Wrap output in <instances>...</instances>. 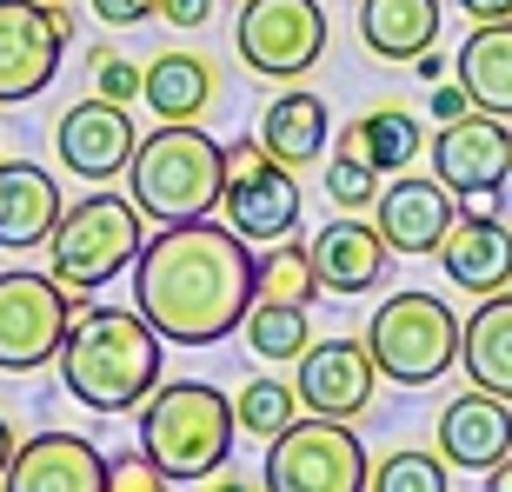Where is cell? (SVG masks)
Returning <instances> with one entry per match:
<instances>
[{
	"mask_svg": "<svg viewBox=\"0 0 512 492\" xmlns=\"http://www.w3.org/2000/svg\"><path fill=\"white\" fill-rule=\"evenodd\" d=\"M253 240L227 220H160L133 260V306L167 346H220L253 306Z\"/></svg>",
	"mask_w": 512,
	"mask_h": 492,
	"instance_id": "cell-1",
	"label": "cell"
},
{
	"mask_svg": "<svg viewBox=\"0 0 512 492\" xmlns=\"http://www.w3.org/2000/svg\"><path fill=\"white\" fill-rule=\"evenodd\" d=\"M160 333L140 306H87L74 313L67 340H60L54 366L60 386L74 393V406L87 413H140V399L160 386Z\"/></svg>",
	"mask_w": 512,
	"mask_h": 492,
	"instance_id": "cell-2",
	"label": "cell"
},
{
	"mask_svg": "<svg viewBox=\"0 0 512 492\" xmlns=\"http://www.w3.org/2000/svg\"><path fill=\"white\" fill-rule=\"evenodd\" d=\"M233 399L207 379H160L147 399H140V453L173 473V486L187 479H213L233 453Z\"/></svg>",
	"mask_w": 512,
	"mask_h": 492,
	"instance_id": "cell-3",
	"label": "cell"
},
{
	"mask_svg": "<svg viewBox=\"0 0 512 492\" xmlns=\"http://www.w3.org/2000/svg\"><path fill=\"white\" fill-rule=\"evenodd\" d=\"M127 180L147 220H200V213L220 207L227 147L200 120H160L153 133H140Z\"/></svg>",
	"mask_w": 512,
	"mask_h": 492,
	"instance_id": "cell-4",
	"label": "cell"
},
{
	"mask_svg": "<svg viewBox=\"0 0 512 492\" xmlns=\"http://www.w3.org/2000/svg\"><path fill=\"white\" fill-rule=\"evenodd\" d=\"M147 246V213L127 193H80L74 207L60 213L47 260H54L60 286H107L120 280Z\"/></svg>",
	"mask_w": 512,
	"mask_h": 492,
	"instance_id": "cell-5",
	"label": "cell"
},
{
	"mask_svg": "<svg viewBox=\"0 0 512 492\" xmlns=\"http://www.w3.org/2000/svg\"><path fill=\"white\" fill-rule=\"evenodd\" d=\"M459 333H466V320H459L439 293H419V286L380 300L373 320H366L373 366H380V379H393V386H433V379L459 360Z\"/></svg>",
	"mask_w": 512,
	"mask_h": 492,
	"instance_id": "cell-6",
	"label": "cell"
},
{
	"mask_svg": "<svg viewBox=\"0 0 512 492\" xmlns=\"http://www.w3.org/2000/svg\"><path fill=\"white\" fill-rule=\"evenodd\" d=\"M94 306V286H60L54 273H0V373H40L54 366L74 313Z\"/></svg>",
	"mask_w": 512,
	"mask_h": 492,
	"instance_id": "cell-7",
	"label": "cell"
},
{
	"mask_svg": "<svg viewBox=\"0 0 512 492\" xmlns=\"http://www.w3.org/2000/svg\"><path fill=\"white\" fill-rule=\"evenodd\" d=\"M266 492H366L373 459L353 439V419L306 413L280 439H266Z\"/></svg>",
	"mask_w": 512,
	"mask_h": 492,
	"instance_id": "cell-8",
	"label": "cell"
},
{
	"mask_svg": "<svg viewBox=\"0 0 512 492\" xmlns=\"http://www.w3.org/2000/svg\"><path fill=\"white\" fill-rule=\"evenodd\" d=\"M233 47L260 80H306L326 60V7L320 0H247L233 20Z\"/></svg>",
	"mask_w": 512,
	"mask_h": 492,
	"instance_id": "cell-9",
	"label": "cell"
},
{
	"mask_svg": "<svg viewBox=\"0 0 512 492\" xmlns=\"http://www.w3.org/2000/svg\"><path fill=\"white\" fill-rule=\"evenodd\" d=\"M74 40L67 0H0V107L40 100Z\"/></svg>",
	"mask_w": 512,
	"mask_h": 492,
	"instance_id": "cell-10",
	"label": "cell"
},
{
	"mask_svg": "<svg viewBox=\"0 0 512 492\" xmlns=\"http://www.w3.org/2000/svg\"><path fill=\"white\" fill-rule=\"evenodd\" d=\"M220 213H227V227L247 233V240H286V233L300 227V180H293V167H280V160L260 147V133L227 147Z\"/></svg>",
	"mask_w": 512,
	"mask_h": 492,
	"instance_id": "cell-11",
	"label": "cell"
},
{
	"mask_svg": "<svg viewBox=\"0 0 512 492\" xmlns=\"http://www.w3.org/2000/svg\"><path fill=\"white\" fill-rule=\"evenodd\" d=\"M433 173L459 193V200L486 207V200L512 180V127H506V114L473 107V114H459V120H439Z\"/></svg>",
	"mask_w": 512,
	"mask_h": 492,
	"instance_id": "cell-12",
	"label": "cell"
},
{
	"mask_svg": "<svg viewBox=\"0 0 512 492\" xmlns=\"http://www.w3.org/2000/svg\"><path fill=\"white\" fill-rule=\"evenodd\" d=\"M133 147H140V127H133V107H120V100H74L67 114H60L54 127V153L60 167L74 173V180H114V173L133 167Z\"/></svg>",
	"mask_w": 512,
	"mask_h": 492,
	"instance_id": "cell-13",
	"label": "cell"
},
{
	"mask_svg": "<svg viewBox=\"0 0 512 492\" xmlns=\"http://www.w3.org/2000/svg\"><path fill=\"white\" fill-rule=\"evenodd\" d=\"M300 373H293V393H300L306 413H326V419H360L373 406V386H380V366H373V346L366 340H313L300 353Z\"/></svg>",
	"mask_w": 512,
	"mask_h": 492,
	"instance_id": "cell-14",
	"label": "cell"
},
{
	"mask_svg": "<svg viewBox=\"0 0 512 492\" xmlns=\"http://www.w3.org/2000/svg\"><path fill=\"white\" fill-rule=\"evenodd\" d=\"M459 193L446 187V180H419V173H399L393 187H380V200H373V227H380V240L393 246V253H439V240H446V227L459 220L453 207Z\"/></svg>",
	"mask_w": 512,
	"mask_h": 492,
	"instance_id": "cell-15",
	"label": "cell"
},
{
	"mask_svg": "<svg viewBox=\"0 0 512 492\" xmlns=\"http://www.w3.org/2000/svg\"><path fill=\"white\" fill-rule=\"evenodd\" d=\"M512 453V399L466 386L459 399H446L439 413V459L466 466V473H493L499 459Z\"/></svg>",
	"mask_w": 512,
	"mask_h": 492,
	"instance_id": "cell-16",
	"label": "cell"
},
{
	"mask_svg": "<svg viewBox=\"0 0 512 492\" xmlns=\"http://www.w3.org/2000/svg\"><path fill=\"white\" fill-rule=\"evenodd\" d=\"M7 486L14 492H107V459L80 433H34L14 446Z\"/></svg>",
	"mask_w": 512,
	"mask_h": 492,
	"instance_id": "cell-17",
	"label": "cell"
},
{
	"mask_svg": "<svg viewBox=\"0 0 512 492\" xmlns=\"http://www.w3.org/2000/svg\"><path fill=\"white\" fill-rule=\"evenodd\" d=\"M439 260H446V280H453L459 293L486 300V293L512 286V227H506V220H493L486 207H473L466 220L446 227Z\"/></svg>",
	"mask_w": 512,
	"mask_h": 492,
	"instance_id": "cell-18",
	"label": "cell"
},
{
	"mask_svg": "<svg viewBox=\"0 0 512 492\" xmlns=\"http://www.w3.org/2000/svg\"><path fill=\"white\" fill-rule=\"evenodd\" d=\"M67 213V193L47 167L34 160H0V246L20 253V246H47Z\"/></svg>",
	"mask_w": 512,
	"mask_h": 492,
	"instance_id": "cell-19",
	"label": "cell"
},
{
	"mask_svg": "<svg viewBox=\"0 0 512 492\" xmlns=\"http://www.w3.org/2000/svg\"><path fill=\"white\" fill-rule=\"evenodd\" d=\"M386 260H393V246L380 240V227L373 220H353V213H340L333 227L313 233V266H320V286L326 293H373V286L386 280Z\"/></svg>",
	"mask_w": 512,
	"mask_h": 492,
	"instance_id": "cell-20",
	"label": "cell"
},
{
	"mask_svg": "<svg viewBox=\"0 0 512 492\" xmlns=\"http://www.w3.org/2000/svg\"><path fill=\"white\" fill-rule=\"evenodd\" d=\"M326 140H333V114H326V100L286 80V94L266 100V114H260V147L273 153L280 167L300 173V167H313V160L326 153Z\"/></svg>",
	"mask_w": 512,
	"mask_h": 492,
	"instance_id": "cell-21",
	"label": "cell"
},
{
	"mask_svg": "<svg viewBox=\"0 0 512 492\" xmlns=\"http://www.w3.org/2000/svg\"><path fill=\"white\" fill-rule=\"evenodd\" d=\"M160 120H207L220 100V74L207 54L193 47H167L160 60H147V94H140Z\"/></svg>",
	"mask_w": 512,
	"mask_h": 492,
	"instance_id": "cell-22",
	"label": "cell"
},
{
	"mask_svg": "<svg viewBox=\"0 0 512 492\" xmlns=\"http://www.w3.org/2000/svg\"><path fill=\"white\" fill-rule=\"evenodd\" d=\"M360 40L373 60L413 67L439 40V0H360Z\"/></svg>",
	"mask_w": 512,
	"mask_h": 492,
	"instance_id": "cell-23",
	"label": "cell"
},
{
	"mask_svg": "<svg viewBox=\"0 0 512 492\" xmlns=\"http://www.w3.org/2000/svg\"><path fill=\"white\" fill-rule=\"evenodd\" d=\"M459 366H466L473 386L512 399V286H499V293L479 300V313L459 333Z\"/></svg>",
	"mask_w": 512,
	"mask_h": 492,
	"instance_id": "cell-24",
	"label": "cell"
},
{
	"mask_svg": "<svg viewBox=\"0 0 512 492\" xmlns=\"http://www.w3.org/2000/svg\"><path fill=\"white\" fill-rule=\"evenodd\" d=\"M453 74L473 94V107L512 120V20H473V34L459 40Z\"/></svg>",
	"mask_w": 512,
	"mask_h": 492,
	"instance_id": "cell-25",
	"label": "cell"
},
{
	"mask_svg": "<svg viewBox=\"0 0 512 492\" xmlns=\"http://www.w3.org/2000/svg\"><path fill=\"white\" fill-rule=\"evenodd\" d=\"M340 147L360 153V160H373L380 173H406L413 153H419V120H413V107L380 100V107H366V114L340 133Z\"/></svg>",
	"mask_w": 512,
	"mask_h": 492,
	"instance_id": "cell-26",
	"label": "cell"
},
{
	"mask_svg": "<svg viewBox=\"0 0 512 492\" xmlns=\"http://www.w3.org/2000/svg\"><path fill=\"white\" fill-rule=\"evenodd\" d=\"M240 333H247L253 360H273V366L300 360L306 346H313L306 306H293V300H260V293H253V306H247V320H240Z\"/></svg>",
	"mask_w": 512,
	"mask_h": 492,
	"instance_id": "cell-27",
	"label": "cell"
},
{
	"mask_svg": "<svg viewBox=\"0 0 512 492\" xmlns=\"http://www.w3.org/2000/svg\"><path fill=\"white\" fill-rule=\"evenodd\" d=\"M253 293H260V300L313 306L326 293V286H320V266H313V246H293V233H286L280 246H266L260 266H253Z\"/></svg>",
	"mask_w": 512,
	"mask_h": 492,
	"instance_id": "cell-28",
	"label": "cell"
},
{
	"mask_svg": "<svg viewBox=\"0 0 512 492\" xmlns=\"http://www.w3.org/2000/svg\"><path fill=\"white\" fill-rule=\"evenodd\" d=\"M300 413H306V406H300V393H293L286 379H247V386H240V399H233L240 433L260 439V446H266V439H280Z\"/></svg>",
	"mask_w": 512,
	"mask_h": 492,
	"instance_id": "cell-29",
	"label": "cell"
},
{
	"mask_svg": "<svg viewBox=\"0 0 512 492\" xmlns=\"http://www.w3.org/2000/svg\"><path fill=\"white\" fill-rule=\"evenodd\" d=\"M380 180H386V173L373 167V160H360V153H346V147L326 160V200H333L340 213L373 207V200H380Z\"/></svg>",
	"mask_w": 512,
	"mask_h": 492,
	"instance_id": "cell-30",
	"label": "cell"
},
{
	"mask_svg": "<svg viewBox=\"0 0 512 492\" xmlns=\"http://www.w3.org/2000/svg\"><path fill=\"white\" fill-rule=\"evenodd\" d=\"M380 492H446V459L439 453H393L373 466Z\"/></svg>",
	"mask_w": 512,
	"mask_h": 492,
	"instance_id": "cell-31",
	"label": "cell"
},
{
	"mask_svg": "<svg viewBox=\"0 0 512 492\" xmlns=\"http://www.w3.org/2000/svg\"><path fill=\"white\" fill-rule=\"evenodd\" d=\"M94 94L133 107V100L147 94V67H133L127 54H114V47H94Z\"/></svg>",
	"mask_w": 512,
	"mask_h": 492,
	"instance_id": "cell-32",
	"label": "cell"
},
{
	"mask_svg": "<svg viewBox=\"0 0 512 492\" xmlns=\"http://www.w3.org/2000/svg\"><path fill=\"white\" fill-rule=\"evenodd\" d=\"M107 492H173V473H160L147 453L107 459Z\"/></svg>",
	"mask_w": 512,
	"mask_h": 492,
	"instance_id": "cell-33",
	"label": "cell"
},
{
	"mask_svg": "<svg viewBox=\"0 0 512 492\" xmlns=\"http://www.w3.org/2000/svg\"><path fill=\"white\" fill-rule=\"evenodd\" d=\"M100 27H140L147 14H160V0H87Z\"/></svg>",
	"mask_w": 512,
	"mask_h": 492,
	"instance_id": "cell-34",
	"label": "cell"
},
{
	"mask_svg": "<svg viewBox=\"0 0 512 492\" xmlns=\"http://www.w3.org/2000/svg\"><path fill=\"white\" fill-rule=\"evenodd\" d=\"M213 0H160V20H167L173 34H193V27H207Z\"/></svg>",
	"mask_w": 512,
	"mask_h": 492,
	"instance_id": "cell-35",
	"label": "cell"
},
{
	"mask_svg": "<svg viewBox=\"0 0 512 492\" xmlns=\"http://www.w3.org/2000/svg\"><path fill=\"white\" fill-rule=\"evenodd\" d=\"M459 114H473V94H466V87H439L433 80V120H459Z\"/></svg>",
	"mask_w": 512,
	"mask_h": 492,
	"instance_id": "cell-36",
	"label": "cell"
},
{
	"mask_svg": "<svg viewBox=\"0 0 512 492\" xmlns=\"http://www.w3.org/2000/svg\"><path fill=\"white\" fill-rule=\"evenodd\" d=\"M466 20H512V0H459Z\"/></svg>",
	"mask_w": 512,
	"mask_h": 492,
	"instance_id": "cell-37",
	"label": "cell"
},
{
	"mask_svg": "<svg viewBox=\"0 0 512 492\" xmlns=\"http://www.w3.org/2000/svg\"><path fill=\"white\" fill-rule=\"evenodd\" d=\"M14 446H20V439H14V419L0 413V486H7V466H14Z\"/></svg>",
	"mask_w": 512,
	"mask_h": 492,
	"instance_id": "cell-38",
	"label": "cell"
},
{
	"mask_svg": "<svg viewBox=\"0 0 512 492\" xmlns=\"http://www.w3.org/2000/svg\"><path fill=\"white\" fill-rule=\"evenodd\" d=\"M413 74H419V80H446V60H439V54H433V47H426V54H419V60H413Z\"/></svg>",
	"mask_w": 512,
	"mask_h": 492,
	"instance_id": "cell-39",
	"label": "cell"
},
{
	"mask_svg": "<svg viewBox=\"0 0 512 492\" xmlns=\"http://www.w3.org/2000/svg\"><path fill=\"white\" fill-rule=\"evenodd\" d=\"M486 492H512V453H506V459H499L493 473H486Z\"/></svg>",
	"mask_w": 512,
	"mask_h": 492,
	"instance_id": "cell-40",
	"label": "cell"
}]
</instances>
